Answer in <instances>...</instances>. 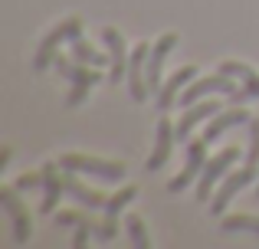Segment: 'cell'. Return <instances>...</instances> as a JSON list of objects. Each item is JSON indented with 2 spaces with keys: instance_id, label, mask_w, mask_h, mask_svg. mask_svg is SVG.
Wrapping results in <instances>:
<instances>
[{
  "instance_id": "1",
  "label": "cell",
  "mask_w": 259,
  "mask_h": 249,
  "mask_svg": "<svg viewBox=\"0 0 259 249\" xmlns=\"http://www.w3.org/2000/svg\"><path fill=\"white\" fill-rule=\"evenodd\" d=\"M76 36H82V20H79V17L63 20V23H59L56 30H53L50 36L43 39V43H39L36 59H33V69H36V72L50 69V66H53V59H56V49H59L63 43H72Z\"/></svg>"
},
{
  "instance_id": "2",
  "label": "cell",
  "mask_w": 259,
  "mask_h": 249,
  "mask_svg": "<svg viewBox=\"0 0 259 249\" xmlns=\"http://www.w3.org/2000/svg\"><path fill=\"white\" fill-rule=\"evenodd\" d=\"M59 167L63 171H76V174H92V177L102 180H125V164L118 161H99V158H85V154H63L59 158Z\"/></svg>"
},
{
  "instance_id": "3",
  "label": "cell",
  "mask_w": 259,
  "mask_h": 249,
  "mask_svg": "<svg viewBox=\"0 0 259 249\" xmlns=\"http://www.w3.org/2000/svg\"><path fill=\"white\" fill-rule=\"evenodd\" d=\"M256 177H259V164H243L240 171H233L227 180H223L220 190L213 193V200H210V213H213V217H223V210L230 207V200H233L246 184H253Z\"/></svg>"
},
{
  "instance_id": "4",
  "label": "cell",
  "mask_w": 259,
  "mask_h": 249,
  "mask_svg": "<svg viewBox=\"0 0 259 249\" xmlns=\"http://www.w3.org/2000/svg\"><path fill=\"white\" fill-rule=\"evenodd\" d=\"M213 92H220V95H233L236 85H233V76H227V72H217V76L210 79H194V82L184 89V95L177 98V105H184V109H190V105H197L203 95H213Z\"/></svg>"
},
{
  "instance_id": "5",
  "label": "cell",
  "mask_w": 259,
  "mask_h": 249,
  "mask_svg": "<svg viewBox=\"0 0 259 249\" xmlns=\"http://www.w3.org/2000/svg\"><path fill=\"white\" fill-rule=\"evenodd\" d=\"M236 147H227V151H220V154H213V158L203 164V171H200V180H197V200L200 204H207L210 200V190H213V184L223 177V174L230 171V167L236 164Z\"/></svg>"
},
{
  "instance_id": "6",
  "label": "cell",
  "mask_w": 259,
  "mask_h": 249,
  "mask_svg": "<svg viewBox=\"0 0 259 249\" xmlns=\"http://www.w3.org/2000/svg\"><path fill=\"white\" fill-rule=\"evenodd\" d=\"M203 164H207V141H203V134L197 141H187V164H184V171L177 174L174 180H167V190H184L187 184H194L197 177H200Z\"/></svg>"
},
{
  "instance_id": "7",
  "label": "cell",
  "mask_w": 259,
  "mask_h": 249,
  "mask_svg": "<svg viewBox=\"0 0 259 249\" xmlns=\"http://www.w3.org/2000/svg\"><path fill=\"white\" fill-rule=\"evenodd\" d=\"M53 66H56V72L63 79H69V82H72V89H89V85L102 82V69H99V66H85V63H79L76 56H72V59L56 56V59H53Z\"/></svg>"
},
{
  "instance_id": "8",
  "label": "cell",
  "mask_w": 259,
  "mask_h": 249,
  "mask_svg": "<svg viewBox=\"0 0 259 249\" xmlns=\"http://www.w3.org/2000/svg\"><path fill=\"white\" fill-rule=\"evenodd\" d=\"M102 39H105V49H108V82H121V79L128 76V46L125 39H121L118 30H112V26H105L102 30Z\"/></svg>"
},
{
  "instance_id": "9",
  "label": "cell",
  "mask_w": 259,
  "mask_h": 249,
  "mask_svg": "<svg viewBox=\"0 0 259 249\" xmlns=\"http://www.w3.org/2000/svg\"><path fill=\"white\" fill-rule=\"evenodd\" d=\"M17 187H4L0 190V204H4V210L10 213V220H13V243H26L30 239V233H33V226H30V213L23 210V204L17 200Z\"/></svg>"
},
{
  "instance_id": "10",
  "label": "cell",
  "mask_w": 259,
  "mask_h": 249,
  "mask_svg": "<svg viewBox=\"0 0 259 249\" xmlns=\"http://www.w3.org/2000/svg\"><path fill=\"white\" fill-rule=\"evenodd\" d=\"M177 46V36L174 33H164L158 43L148 49V66H145V79H148V89L151 92H161V66H164L167 53Z\"/></svg>"
},
{
  "instance_id": "11",
  "label": "cell",
  "mask_w": 259,
  "mask_h": 249,
  "mask_svg": "<svg viewBox=\"0 0 259 249\" xmlns=\"http://www.w3.org/2000/svg\"><path fill=\"white\" fill-rule=\"evenodd\" d=\"M148 43H138L132 49V63H128V85H132V102H145L148 89V79H145V66H148Z\"/></svg>"
},
{
  "instance_id": "12",
  "label": "cell",
  "mask_w": 259,
  "mask_h": 249,
  "mask_svg": "<svg viewBox=\"0 0 259 249\" xmlns=\"http://www.w3.org/2000/svg\"><path fill=\"white\" fill-rule=\"evenodd\" d=\"M66 193V184H63V167L46 161L43 164V204H39V213L50 217L53 210L59 207V197Z\"/></svg>"
},
{
  "instance_id": "13",
  "label": "cell",
  "mask_w": 259,
  "mask_h": 249,
  "mask_svg": "<svg viewBox=\"0 0 259 249\" xmlns=\"http://www.w3.org/2000/svg\"><path fill=\"white\" fill-rule=\"evenodd\" d=\"M217 112H220V105L217 102H197V105H190V109H184V115H181V122L174 125V134H177V141H187L190 138V131H194L200 122H207V118H213Z\"/></svg>"
},
{
  "instance_id": "14",
  "label": "cell",
  "mask_w": 259,
  "mask_h": 249,
  "mask_svg": "<svg viewBox=\"0 0 259 249\" xmlns=\"http://www.w3.org/2000/svg\"><path fill=\"white\" fill-rule=\"evenodd\" d=\"M63 184H66V193H69L79 207H85V210H105V204H108L105 193H99V190H92V187L79 184L76 171H63Z\"/></svg>"
},
{
  "instance_id": "15",
  "label": "cell",
  "mask_w": 259,
  "mask_h": 249,
  "mask_svg": "<svg viewBox=\"0 0 259 249\" xmlns=\"http://www.w3.org/2000/svg\"><path fill=\"white\" fill-rule=\"evenodd\" d=\"M197 79V66H181V69L174 72L171 79H167L164 85H161V92H158V109H171V105H177V92L181 89H187L190 82Z\"/></svg>"
},
{
  "instance_id": "16",
  "label": "cell",
  "mask_w": 259,
  "mask_h": 249,
  "mask_svg": "<svg viewBox=\"0 0 259 249\" xmlns=\"http://www.w3.org/2000/svg\"><path fill=\"white\" fill-rule=\"evenodd\" d=\"M236 125H249V115L240 109V105H233L230 112H217L213 118H210V125L203 128V141H217L223 131H230V128H236Z\"/></svg>"
},
{
  "instance_id": "17",
  "label": "cell",
  "mask_w": 259,
  "mask_h": 249,
  "mask_svg": "<svg viewBox=\"0 0 259 249\" xmlns=\"http://www.w3.org/2000/svg\"><path fill=\"white\" fill-rule=\"evenodd\" d=\"M174 141H177L174 125L167 122V118H161V122H158V141H154V154L148 158V171H158V167L171 158V144H174Z\"/></svg>"
},
{
  "instance_id": "18",
  "label": "cell",
  "mask_w": 259,
  "mask_h": 249,
  "mask_svg": "<svg viewBox=\"0 0 259 249\" xmlns=\"http://www.w3.org/2000/svg\"><path fill=\"white\" fill-rule=\"evenodd\" d=\"M220 72H227V76H240L243 85H246V92L253 98H259V76L253 69H249L246 63H236V59H227V63H220Z\"/></svg>"
},
{
  "instance_id": "19",
  "label": "cell",
  "mask_w": 259,
  "mask_h": 249,
  "mask_svg": "<svg viewBox=\"0 0 259 249\" xmlns=\"http://www.w3.org/2000/svg\"><path fill=\"white\" fill-rule=\"evenodd\" d=\"M69 49H72V56H76L79 63H85V66H99V69H105V66L112 63V59H105V53L92 49V46H89L82 36H76V39H72V43H69Z\"/></svg>"
},
{
  "instance_id": "20",
  "label": "cell",
  "mask_w": 259,
  "mask_h": 249,
  "mask_svg": "<svg viewBox=\"0 0 259 249\" xmlns=\"http://www.w3.org/2000/svg\"><path fill=\"white\" fill-rule=\"evenodd\" d=\"M135 197H138V187H121L115 197H108V204H105V220H108V223H115V220H118V213L125 210Z\"/></svg>"
},
{
  "instance_id": "21",
  "label": "cell",
  "mask_w": 259,
  "mask_h": 249,
  "mask_svg": "<svg viewBox=\"0 0 259 249\" xmlns=\"http://www.w3.org/2000/svg\"><path fill=\"white\" fill-rule=\"evenodd\" d=\"M220 226L227 233H256L259 236V217H223Z\"/></svg>"
},
{
  "instance_id": "22",
  "label": "cell",
  "mask_w": 259,
  "mask_h": 249,
  "mask_svg": "<svg viewBox=\"0 0 259 249\" xmlns=\"http://www.w3.org/2000/svg\"><path fill=\"white\" fill-rule=\"evenodd\" d=\"M125 230H128V236H132L135 249H148V246H151V239H148V233H145V223H141L138 217H128Z\"/></svg>"
},
{
  "instance_id": "23",
  "label": "cell",
  "mask_w": 259,
  "mask_h": 249,
  "mask_svg": "<svg viewBox=\"0 0 259 249\" xmlns=\"http://www.w3.org/2000/svg\"><path fill=\"white\" fill-rule=\"evenodd\" d=\"M246 164H259V118L249 122V154H246Z\"/></svg>"
},
{
  "instance_id": "24",
  "label": "cell",
  "mask_w": 259,
  "mask_h": 249,
  "mask_svg": "<svg viewBox=\"0 0 259 249\" xmlns=\"http://www.w3.org/2000/svg\"><path fill=\"white\" fill-rule=\"evenodd\" d=\"M89 213H72V210H63L56 213V226H79V223H89Z\"/></svg>"
},
{
  "instance_id": "25",
  "label": "cell",
  "mask_w": 259,
  "mask_h": 249,
  "mask_svg": "<svg viewBox=\"0 0 259 249\" xmlns=\"http://www.w3.org/2000/svg\"><path fill=\"white\" fill-rule=\"evenodd\" d=\"M13 187H17V190H33V187H43V171H39V174H23V177H20Z\"/></svg>"
},
{
  "instance_id": "26",
  "label": "cell",
  "mask_w": 259,
  "mask_h": 249,
  "mask_svg": "<svg viewBox=\"0 0 259 249\" xmlns=\"http://www.w3.org/2000/svg\"><path fill=\"white\" fill-rule=\"evenodd\" d=\"M246 98H253V95H249V92H246V85H243V89H236L233 95H230V102H233V105H243Z\"/></svg>"
},
{
  "instance_id": "27",
  "label": "cell",
  "mask_w": 259,
  "mask_h": 249,
  "mask_svg": "<svg viewBox=\"0 0 259 249\" xmlns=\"http://www.w3.org/2000/svg\"><path fill=\"white\" fill-rule=\"evenodd\" d=\"M7 161H10V151H7V147H4V151H0V171H4V167H7Z\"/></svg>"
},
{
  "instance_id": "28",
  "label": "cell",
  "mask_w": 259,
  "mask_h": 249,
  "mask_svg": "<svg viewBox=\"0 0 259 249\" xmlns=\"http://www.w3.org/2000/svg\"><path fill=\"white\" fill-rule=\"evenodd\" d=\"M256 197H259V184H256Z\"/></svg>"
}]
</instances>
